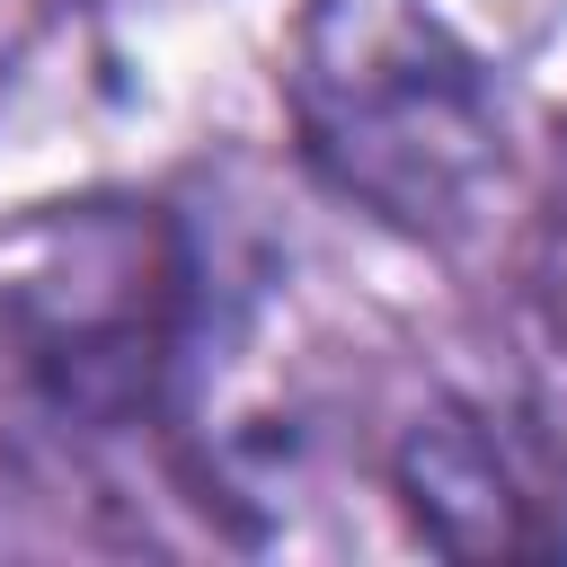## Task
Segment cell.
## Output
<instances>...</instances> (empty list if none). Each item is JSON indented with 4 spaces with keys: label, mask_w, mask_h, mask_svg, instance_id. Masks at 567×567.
I'll list each match as a JSON object with an SVG mask.
<instances>
[{
    "label": "cell",
    "mask_w": 567,
    "mask_h": 567,
    "mask_svg": "<svg viewBox=\"0 0 567 567\" xmlns=\"http://www.w3.org/2000/svg\"><path fill=\"white\" fill-rule=\"evenodd\" d=\"M284 106L301 159L408 239L470 230L505 168L496 80L425 0H310Z\"/></svg>",
    "instance_id": "6da1fadb"
},
{
    "label": "cell",
    "mask_w": 567,
    "mask_h": 567,
    "mask_svg": "<svg viewBox=\"0 0 567 567\" xmlns=\"http://www.w3.org/2000/svg\"><path fill=\"white\" fill-rule=\"evenodd\" d=\"M399 496H408L416 532L443 540V549H532L540 540L505 434L487 416H470V408H434V416L408 425V443H399Z\"/></svg>",
    "instance_id": "3957f363"
},
{
    "label": "cell",
    "mask_w": 567,
    "mask_h": 567,
    "mask_svg": "<svg viewBox=\"0 0 567 567\" xmlns=\"http://www.w3.org/2000/svg\"><path fill=\"white\" fill-rule=\"evenodd\" d=\"M0 363L62 434H124L195 363V266L159 213L80 204L0 248Z\"/></svg>",
    "instance_id": "7a4b0ae2"
}]
</instances>
